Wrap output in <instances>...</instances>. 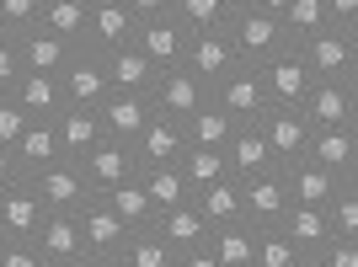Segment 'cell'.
<instances>
[{
    "label": "cell",
    "instance_id": "obj_1",
    "mask_svg": "<svg viewBox=\"0 0 358 267\" xmlns=\"http://www.w3.org/2000/svg\"><path fill=\"white\" fill-rule=\"evenodd\" d=\"M224 38H230V48H236V59L241 64H252V70H262L268 59H278L289 48V38H284V22L278 16H268V11H236L230 22H224Z\"/></svg>",
    "mask_w": 358,
    "mask_h": 267
},
{
    "label": "cell",
    "instance_id": "obj_2",
    "mask_svg": "<svg viewBox=\"0 0 358 267\" xmlns=\"http://www.w3.org/2000/svg\"><path fill=\"white\" fill-rule=\"evenodd\" d=\"M310 80H358V32H343V27H321L315 38L294 48Z\"/></svg>",
    "mask_w": 358,
    "mask_h": 267
},
{
    "label": "cell",
    "instance_id": "obj_3",
    "mask_svg": "<svg viewBox=\"0 0 358 267\" xmlns=\"http://www.w3.org/2000/svg\"><path fill=\"white\" fill-rule=\"evenodd\" d=\"M299 113L310 129H358V80H315Z\"/></svg>",
    "mask_w": 358,
    "mask_h": 267
},
{
    "label": "cell",
    "instance_id": "obj_4",
    "mask_svg": "<svg viewBox=\"0 0 358 267\" xmlns=\"http://www.w3.org/2000/svg\"><path fill=\"white\" fill-rule=\"evenodd\" d=\"M209 102L224 107L236 123H257V118L273 107V102H268V91H262V75H257L252 64H236L224 80H214V86H209Z\"/></svg>",
    "mask_w": 358,
    "mask_h": 267
},
{
    "label": "cell",
    "instance_id": "obj_5",
    "mask_svg": "<svg viewBox=\"0 0 358 267\" xmlns=\"http://www.w3.org/2000/svg\"><path fill=\"white\" fill-rule=\"evenodd\" d=\"M75 166H80V177H86L91 198H102V193H113L118 182L139 177L134 145H123V139H102V145H96V150H86V155H80Z\"/></svg>",
    "mask_w": 358,
    "mask_h": 267
},
{
    "label": "cell",
    "instance_id": "obj_6",
    "mask_svg": "<svg viewBox=\"0 0 358 267\" xmlns=\"http://www.w3.org/2000/svg\"><path fill=\"white\" fill-rule=\"evenodd\" d=\"M203 102H209V86L193 80L182 64L177 70H161L155 86H150V113H161V118H171V123H187Z\"/></svg>",
    "mask_w": 358,
    "mask_h": 267
},
{
    "label": "cell",
    "instance_id": "obj_7",
    "mask_svg": "<svg viewBox=\"0 0 358 267\" xmlns=\"http://www.w3.org/2000/svg\"><path fill=\"white\" fill-rule=\"evenodd\" d=\"M59 91L70 107H102L107 102V59L96 54V48H75L70 64L59 70Z\"/></svg>",
    "mask_w": 358,
    "mask_h": 267
},
{
    "label": "cell",
    "instance_id": "obj_8",
    "mask_svg": "<svg viewBox=\"0 0 358 267\" xmlns=\"http://www.w3.org/2000/svg\"><path fill=\"white\" fill-rule=\"evenodd\" d=\"M139 16L123 6V0H91L86 6V48L96 54H118V48L134 43Z\"/></svg>",
    "mask_w": 358,
    "mask_h": 267
},
{
    "label": "cell",
    "instance_id": "obj_9",
    "mask_svg": "<svg viewBox=\"0 0 358 267\" xmlns=\"http://www.w3.org/2000/svg\"><path fill=\"white\" fill-rule=\"evenodd\" d=\"M187 38H193V32L182 27L171 11L166 16H145V22L134 27V48L155 64V70H177L182 54H187Z\"/></svg>",
    "mask_w": 358,
    "mask_h": 267
},
{
    "label": "cell",
    "instance_id": "obj_10",
    "mask_svg": "<svg viewBox=\"0 0 358 267\" xmlns=\"http://www.w3.org/2000/svg\"><path fill=\"white\" fill-rule=\"evenodd\" d=\"M27 182L38 187L48 214H80V208L91 203V187H86V177H80L75 161H54L48 171H38V177H27Z\"/></svg>",
    "mask_w": 358,
    "mask_h": 267
},
{
    "label": "cell",
    "instance_id": "obj_11",
    "mask_svg": "<svg viewBox=\"0 0 358 267\" xmlns=\"http://www.w3.org/2000/svg\"><path fill=\"white\" fill-rule=\"evenodd\" d=\"M257 129H262V139H268V150H273V161H278V166L305 161L310 123H305V113H299V107H268V113L257 118Z\"/></svg>",
    "mask_w": 358,
    "mask_h": 267
},
{
    "label": "cell",
    "instance_id": "obj_12",
    "mask_svg": "<svg viewBox=\"0 0 358 267\" xmlns=\"http://www.w3.org/2000/svg\"><path fill=\"white\" fill-rule=\"evenodd\" d=\"M43 198L32 187L27 177H16L11 187H0V236L6 240H32L38 236V224H43Z\"/></svg>",
    "mask_w": 358,
    "mask_h": 267
},
{
    "label": "cell",
    "instance_id": "obj_13",
    "mask_svg": "<svg viewBox=\"0 0 358 267\" xmlns=\"http://www.w3.org/2000/svg\"><path fill=\"white\" fill-rule=\"evenodd\" d=\"M241 214L252 230H268L289 214V187H284V171H262V177H246L241 182Z\"/></svg>",
    "mask_w": 358,
    "mask_h": 267
},
{
    "label": "cell",
    "instance_id": "obj_14",
    "mask_svg": "<svg viewBox=\"0 0 358 267\" xmlns=\"http://www.w3.org/2000/svg\"><path fill=\"white\" fill-rule=\"evenodd\" d=\"M75 219H80V252H86V262H102V257H118L123 252L129 230H123V219L102 203V198H91Z\"/></svg>",
    "mask_w": 358,
    "mask_h": 267
},
{
    "label": "cell",
    "instance_id": "obj_15",
    "mask_svg": "<svg viewBox=\"0 0 358 267\" xmlns=\"http://www.w3.org/2000/svg\"><path fill=\"white\" fill-rule=\"evenodd\" d=\"M236 48H230V38L220 32H193L187 38V54H182V70L193 75V80H203V86H214V80H224V75L236 70Z\"/></svg>",
    "mask_w": 358,
    "mask_h": 267
},
{
    "label": "cell",
    "instance_id": "obj_16",
    "mask_svg": "<svg viewBox=\"0 0 358 267\" xmlns=\"http://www.w3.org/2000/svg\"><path fill=\"white\" fill-rule=\"evenodd\" d=\"M305 161L331 177H358V129H310Z\"/></svg>",
    "mask_w": 358,
    "mask_h": 267
},
{
    "label": "cell",
    "instance_id": "obj_17",
    "mask_svg": "<svg viewBox=\"0 0 358 267\" xmlns=\"http://www.w3.org/2000/svg\"><path fill=\"white\" fill-rule=\"evenodd\" d=\"M257 75H262V91H268L273 107H299V102H305V91L315 86L310 70H305V59H299L294 48H284L278 59H268Z\"/></svg>",
    "mask_w": 358,
    "mask_h": 267
},
{
    "label": "cell",
    "instance_id": "obj_18",
    "mask_svg": "<svg viewBox=\"0 0 358 267\" xmlns=\"http://www.w3.org/2000/svg\"><path fill=\"white\" fill-rule=\"evenodd\" d=\"M48 123H54V139H59V155H64V161H80L86 150H96L107 139L96 107H70V102H64Z\"/></svg>",
    "mask_w": 358,
    "mask_h": 267
},
{
    "label": "cell",
    "instance_id": "obj_19",
    "mask_svg": "<svg viewBox=\"0 0 358 267\" xmlns=\"http://www.w3.org/2000/svg\"><path fill=\"white\" fill-rule=\"evenodd\" d=\"M182 150H187L182 123H171V118H161V113H155V118L139 129V139H134V161H139V171H150V166H177Z\"/></svg>",
    "mask_w": 358,
    "mask_h": 267
},
{
    "label": "cell",
    "instance_id": "obj_20",
    "mask_svg": "<svg viewBox=\"0 0 358 267\" xmlns=\"http://www.w3.org/2000/svg\"><path fill=\"white\" fill-rule=\"evenodd\" d=\"M96 118H102V134H107V139L134 145L139 129H145L155 113H150V96H134V91H107V102L96 107Z\"/></svg>",
    "mask_w": 358,
    "mask_h": 267
},
{
    "label": "cell",
    "instance_id": "obj_21",
    "mask_svg": "<svg viewBox=\"0 0 358 267\" xmlns=\"http://www.w3.org/2000/svg\"><path fill=\"white\" fill-rule=\"evenodd\" d=\"M155 236L171 246V257H182V252H198L203 240H209V219L193 208V198L187 203H177V208H166V214H155V224H150Z\"/></svg>",
    "mask_w": 358,
    "mask_h": 267
},
{
    "label": "cell",
    "instance_id": "obj_22",
    "mask_svg": "<svg viewBox=\"0 0 358 267\" xmlns=\"http://www.w3.org/2000/svg\"><path fill=\"white\" fill-rule=\"evenodd\" d=\"M284 171V187H289V203H305V208H327L331 198H337V187L353 177H331V171H321V166L310 161H294V166H278Z\"/></svg>",
    "mask_w": 358,
    "mask_h": 267
},
{
    "label": "cell",
    "instance_id": "obj_23",
    "mask_svg": "<svg viewBox=\"0 0 358 267\" xmlns=\"http://www.w3.org/2000/svg\"><path fill=\"white\" fill-rule=\"evenodd\" d=\"M224 161H230V177H236V182L262 177V171H278V161H273V150H268V139H262V129H257V123H241V129L230 134Z\"/></svg>",
    "mask_w": 358,
    "mask_h": 267
},
{
    "label": "cell",
    "instance_id": "obj_24",
    "mask_svg": "<svg viewBox=\"0 0 358 267\" xmlns=\"http://www.w3.org/2000/svg\"><path fill=\"white\" fill-rule=\"evenodd\" d=\"M16 54H22V70L59 75L64 64H70L75 48L64 43V38H54V32H43V27H27V32H16Z\"/></svg>",
    "mask_w": 358,
    "mask_h": 267
},
{
    "label": "cell",
    "instance_id": "obj_25",
    "mask_svg": "<svg viewBox=\"0 0 358 267\" xmlns=\"http://www.w3.org/2000/svg\"><path fill=\"white\" fill-rule=\"evenodd\" d=\"M32 246H38L43 262H75V257H86L80 252V219H75V214H43Z\"/></svg>",
    "mask_w": 358,
    "mask_h": 267
},
{
    "label": "cell",
    "instance_id": "obj_26",
    "mask_svg": "<svg viewBox=\"0 0 358 267\" xmlns=\"http://www.w3.org/2000/svg\"><path fill=\"white\" fill-rule=\"evenodd\" d=\"M11 102L27 113V118H38V123H48L54 113L64 107V91H59V75H32V70H22V80H16V91H11Z\"/></svg>",
    "mask_w": 358,
    "mask_h": 267
},
{
    "label": "cell",
    "instance_id": "obj_27",
    "mask_svg": "<svg viewBox=\"0 0 358 267\" xmlns=\"http://www.w3.org/2000/svg\"><path fill=\"white\" fill-rule=\"evenodd\" d=\"M11 155H16V171H22V177H38V171H48L54 161H64L59 139H54V123H38V118H32L27 134L11 145Z\"/></svg>",
    "mask_w": 358,
    "mask_h": 267
},
{
    "label": "cell",
    "instance_id": "obj_28",
    "mask_svg": "<svg viewBox=\"0 0 358 267\" xmlns=\"http://www.w3.org/2000/svg\"><path fill=\"white\" fill-rule=\"evenodd\" d=\"M102 59H107V86H113V91H134V96H150L155 75H161L134 43L118 48V54H102Z\"/></svg>",
    "mask_w": 358,
    "mask_h": 267
},
{
    "label": "cell",
    "instance_id": "obj_29",
    "mask_svg": "<svg viewBox=\"0 0 358 267\" xmlns=\"http://www.w3.org/2000/svg\"><path fill=\"white\" fill-rule=\"evenodd\" d=\"M278 230L289 236V246L294 252H327V208H305V203H289V214L278 219Z\"/></svg>",
    "mask_w": 358,
    "mask_h": 267
},
{
    "label": "cell",
    "instance_id": "obj_30",
    "mask_svg": "<svg viewBox=\"0 0 358 267\" xmlns=\"http://www.w3.org/2000/svg\"><path fill=\"white\" fill-rule=\"evenodd\" d=\"M193 208L209 219V230L214 224H246V214H241V182L236 177H220V182H209V187H198L193 193Z\"/></svg>",
    "mask_w": 358,
    "mask_h": 267
},
{
    "label": "cell",
    "instance_id": "obj_31",
    "mask_svg": "<svg viewBox=\"0 0 358 267\" xmlns=\"http://www.w3.org/2000/svg\"><path fill=\"white\" fill-rule=\"evenodd\" d=\"M252 246H257V230L252 224H214L209 240H203V252L214 257L220 267H252Z\"/></svg>",
    "mask_w": 358,
    "mask_h": 267
},
{
    "label": "cell",
    "instance_id": "obj_32",
    "mask_svg": "<svg viewBox=\"0 0 358 267\" xmlns=\"http://www.w3.org/2000/svg\"><path fill=\"white\" fill-rule=\"evenodd\" d=\"M86 6L91 0H43V11H38V27L64 38L70 48H86Z\"/></svg>",
    "mask_w": 358,
    "mask_h": 267
},
{
    "label": "cell",
    "instance_id": "obj_33",
    "mask_svg": "<svg viewBox=\"0 0 358 267\" xmlns=\"http://www.w3.org/2000/svg\"><path fill=\"white\" fill-rule=\"evenodd\" d=\"M236 129H241V123L230 118L224 107H214V102H203V107L193 113V118L182 123V134H187V145H203V150H224Z\"/></svg>",
    "mask_w": 358,
    "mask_h": 267
},
{
    "label": "cell",
    "instance_id": "obj_34",
    "mask_svg": "<svg viewBox=\"0 0 358 267\" xmlns=\"http://www.w3.org/2000/svg\"><path fill=\"white\" fill-rule=\"evenodd\" d=\"M102 203L123 219V230H129V236L155 224V208H150V198H145V187H139V177H129V182H118L113 193H102Z\"/></svg>",
    "mask_w": 358,
    "mask_h": 267
},
{
    "label": "cell",
    "instance_id": "obj_35",
    "mask_svg": "<svg viewBox=\"0 0 358 267\" xmlns=\"http://www.w3.org/2000/svg\"><path fill=\"white\" fill-rule=\"evenodd\" d=\"M139 187H145V198H150L155 214H166V208H177V203L193 198V187L182 182L177 166H150V171H139Z\"/></svg>",
    "mask_w": 358,
    "mask_h": 267
},
{
    "label": "cell",
    "instance_id": "obj_36",
    "mask_svg": "<svg viewBox=\"0 0 358 267\" xmlns=\"http://www.w3.org/2000/svg\"><path fill=\"white\" fill-rule=\"evenodd\" d=\"M278 22H284L289 48H299L305 38H315L321 27H331V22H327V0H289L284 11H278Z\"/></svg>",
    "mask_w": 358,
    "mask_h": 267
},
{
    "label": "cell",
    "instance_id": "obj_37",
    "mask_svg": "<svg viewBox=\"0 0 358 267\" xmlns=\"http://www.w3.org/2000/svg\"><path fill=\"white\" fill-rule=\"evenodd\" d=\"M177 171H182V182L187 187H209V182H220V177H230V161H224V150H203V145H187L182 150V161H177Z\"/></svg>",
    "mask_w": 358,
    "mask_h": 267
},
{
    "label": "cell",
    "instance_id": "obj_38",
    "mask_svg": "<svg viewBox=\"0 0 358 267\" xmlns=\"http://www.w3.org/2000/svg\"><path fill=\"white\" fill-rule=\"evenodd\" d=\"M118 262H123V267H171L177 257H171V246H166L155 230H134V236L123 240Z\"/></svg>",
    "mask_w": 358,
    "mask_h": 267
},
{
    "label": "cell",
    "instance_id": "obj_39",
    "mask_svg": "<svg viewBox=\"0 0 358 267\" xmlns=\"http://www.w3.org/2000/svg\"><path fill=\"white\" fill-rule=\"evenodd\" d=\"M327 230L331 240H358V177L337 187V198L327 203Z\"/></svg>",
    "mask_w": 358,
    "mask_h": 267
},
{
    "label": "cell",
    "instance_id": "obj_40",
    "mask_svg": "<svg viewBox=\"0 0 358 267\" xmlns=\"http://www.w3.org/2000/svg\"><path fill=\"white\" fill-rule=\"evenodd\" d=\"M171 16H177L187 32H220L224 22H230V11H224L220 0H171Z\"/></svg>",
    "mask_w": 358,
    "mask_h": 267
},
{
    "label": "cell",
    "instance_id": "obj_41",
    "mask_svg": "<svg viewBox=\"0 0 358 267\" xmlns=\"http://www.w3.org/2000/svg\"><path fill=\"white\" fill-rule=\"evenodd\" d=\"M294 246H289V236L278 230V224H268V230H257V246H252V267H289L294 262Z\"/></svg>",
    "mask_w": 358,
    "mask_h": 267
},
{
    "label": "cell",
    "instance_id": "obj_42",
    "mask_svg": "<svg viewBox=\"0 0 358 267\" xmlns=\"http://www.w3.org/2000/svg\"><path fill=\"white\" fill-rule=\"evenodd\" d=\"M38 11H43V0H0V22H6V32L38 27Z\"/></svg>",
    "mask_w": 358,
    "mask_h": 267
},
{
    "label": "cell",
    "instance_id": "obj_43",
    "mask_svg": "<svg viewBox=\"0 0 358 267\" xmlns=\"http://www.w3.org/2000/svg\"><path fill=\"white\" fill-rule=\"evenodd\" d=\"M16 80H22V54H16V32L0 38V96H11Z\"/></svg>",
    "mask_w": 358,
    "mask_h": 267
},
{
    "label": "cell",
    "instance_id": "obj_44",
    "mask_svg": "<svg viewBox=\"0 0 358 267\" xmlns=\"http://www.w3.org/2000/svg\"><path fill=\"white\" fill-rule=\"evenodd\" d=\"M27 123H32V118H27V113H22V107L11 102V96H0V145L11 150L16 139L27 134Z\"/></svg>",
    "mask_w": 358,
    "mask_h": 267
},
{
    "label": "cell",
    "instance_id": "obj_45",
    "mask_svg": "<svg viewBox=\"0 0 358 267\" xmlns=\"http://www.w3.org/2000/svg\"><path fill=\"white\" fill-rule=\"evenodd\" d=\"M0 267H43L32 240H0Z\"/></svg>",
    "mask_w": 358,
    "mask_h": 267
},
{
    "label": "cell",
    "instance_id": "obj_46",
    "mask_svg": "<svg viewBox=\"0 0 358 267\" xmlns=\"http://www.w3.org/2000/svg\"><path fill=\"white\" fill-rule=\"evenodd\" d=\"M321 267H358V240H327Z\"/></svg>",
    "mask_w": 358,
    "mask_h": 267
},
{
    "label": "cell",
    "instance_id": "obj_47",
    "mask_svg": "<svg viewBox=\"0 0 358 267\" xmlns=\"http://www.w3.org/2000/svg\"><path fill=\"white\" fill-rule=\"evenodd\" d=\"M327 22L343 32H358V0H327Z\"/></svg>",
    "mask_w": 358,
    "mask_h": 267
},
{
    "label": "cell",
    "instance_id": "obj_48",
    "mask_svg": "<svg viewBox=\"0 0 358 267\" xmlns=\"http://www.w3.org/2000/svg\"><path fill=\"white\" fill-rule=\"evenodd\" d=\"M123 6H129L139 22H145V16H166V11H171V0H123Z\"/></svg>",
    "mask_w": 358,
    "mask_h": 267
},
{
    "label": "cell",
    "instance_id": "obj_49",
    "mask_svg": "<svg viewBox=\"0 0 358 267\" xmlns=\"http://www.w3.org/2000/svg\"><path fill=\"white\" fill-rule=\"evenodd\" d=\"M16 177H22V171H16V155H11L6 145H0V187H11Z\"/></svg>",
    "mask_w": 358,
    "mask_h": 267
},
{
    "label": "cell",
    "instance_id": "obj_50",
    "mask_svg": "<svg viewBox=\"0 0 358 267\" xmlns=\"http://www.w3.org/2000/svg\"><path fill=\"white\" fill-rule=\"evenodd\" d=\"M171 267H220V262H214V257L203 252V246H198V252H182V257H177Z\"/></svg>",
    "mask_w": 358,
    "mask_h": 267
},
{
    "label": "cell",
    "instance_id": "obj_51",
    "mask_svg": "<svg viewBox=\"0 0 358 267\" xmlns=\"http://www.w3.org/2000/svg\"><path fill=\"white\" fill-rule=\"evenodd\" d=\"M289 267H321V252H299V257H294Z\"/></svg>",
    "mask_w": 358,
    "mask_h": 267
},
{
    "label": "cell",
    "instance_id": "obj_52",
    "mask_svg": "<svg viewBox=\"0 0 358 267\" xmlns=\"http://www.w3.org/2000/svg\"><path fill=\"white\" fill-rule=\"evenodd\" d=\"M252 6H257V11H268V16H278V11L289 6V0H252Z\"/></svg>",
    "mask_w": 358,
    "mask_h": 267
},
{
    "label": "cell",
    "instance_id": "obj_53",
    "mask_svg": "<svg viewBox=\"0 0 358 267\" xmlns=\"http://www.w3.org/2000/svg\"><path fill=\"white\" fill-rule=\"evenodd\" d=\"M220 6H224L230 16H236V11H252V0H220Z\"/></svg>",
    "mask_w": 358,
    "mask_h": 267
},
{
    "label": "cell",
    "instance_id": "obj_54",
    "mask_svg": "<svg viewBox=\"0 0 358 267\" xmlns=\"http://www.w3.org/2000/svg\"><path fill=\"white\" fill-rule=\"evenodd\" d=\"M43 267H91L86 257H75V262H43Z\"/></svg>",
    "mask_w": 358,
    "mask_h": 267
},
{
    "label": "cell",
    "instance_id": "obj_55",
    "mask_svg": "<svg viewBox=\"0 0 358 267\" xmlns=\"http://www.w3.org/2000/svg\"><path fill=\"white\" fill-rule=\"evenodd\" d=\"M91 267H123V262H118V257H102V262H91Z\"/></svg>",
    "mask_w": 358,
    "mask_h": 267
},
{
    "label": "cell",
    "instance_id": "obj_56",
    "mask_svg": "<svg viewBox=\"0 0 358 267\" xmlns=\"http://www.w3.org/2000/svg\"><path fill=\"white\" fill-rule=\"evenodd\" d=\"M0 38H6V22H0Z\"/></svg>",
    "mask_w": 358,
    "mask_h": 267
},
{
    "label": "cell",
    "instance_id": "obj_57",
    "mask_svg": "<svg viewBox=\"0 0 358 267\" xmlns=\"http://www.w3.org/2000/svg\"><path fill=\"white\" fill-rule=\"evenodd\" d=\"M0 240H6V236H0Z\"/></svg>",
    "mask_w": 358,
    "mask_h": 267
}]
</instances>
